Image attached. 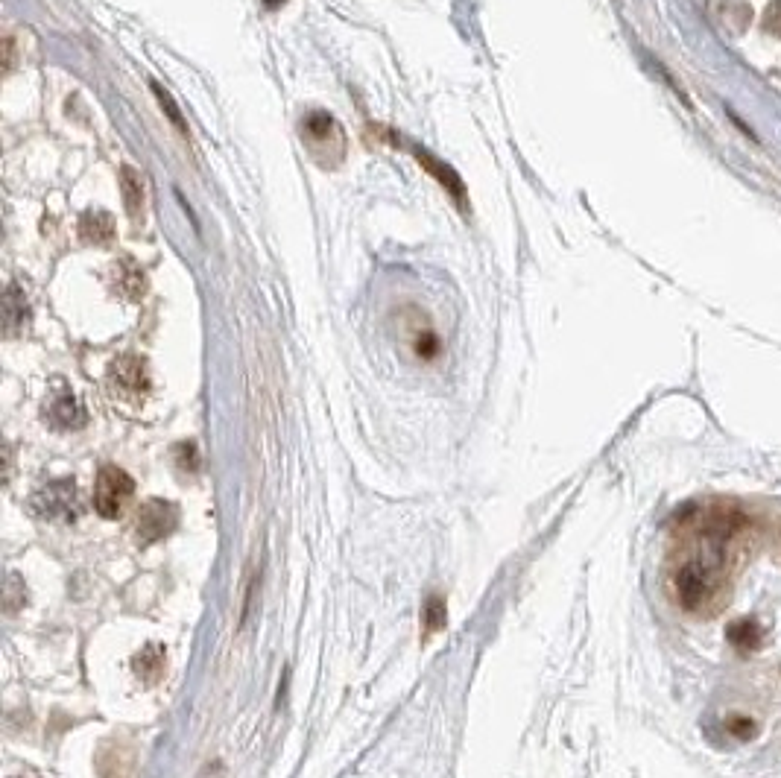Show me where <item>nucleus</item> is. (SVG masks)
I'll return each mask as SVG.
<instances>
[{
    "label": "nucleus",
    "mask_w": 781,
    "mask_h": 778,
    "mask_svg": "<svg viewBox=\"0 0 781 778\" xmlns=\"http://www.w3.org/2000/svg\"><path fill=\"white\" fill-rule=\"evenodd\" d=\"M755 518L732 501L691 504L676 521L667 585L676 606L714 618L732 597L735 574L752 550Z\"/></svg>",
    "instance_id": "1"
},
{
    "label": "nucleus",
    "mask_w": 781,
    "mask_h": 778,
    "mask_svg": "<svg viewBox=\"0 0 781 778\" xmlns=\"http://www.w3.org/2000/svg\"><path fill=\"white\" fill-rule=\"evenodd\" d=\"M302 144L322 167H337L346 158V147H349L343 126L328 112H311L302 117Z\"/></svg>",
    "instance_id": "2"
},
{
    "label": "nucleus",
    "mask_w": 781,
    "mask_h": 778,
    "mask_svg": "<svg viewBox=\"0 0 781 778\" xmlns=\"http://www.w3.org/2000/svg\"><path fill=\"white\" fill-rule=\"evenodd\" d=\"M135 495V480L118 466H103L94 483V509L100 518H118Z\"/></svg>",
    "instance_id": "3"
},
{
    "label": "nucleus",
    "mask_w": 781,
    "mask_h": 778,
    "mask_svg": "<svg viewBox=\"0 0 781 778\" xmlns=\"http://www.w3.org/2000/svg\"><path fill=\"white\" fill-rule=\"evenodd\" d=\"M33 509L44 521L71 524L79 518V492L74 480H53L33 495Z\"/></svg>",
    "instance_id": "4"
},
{
    "label": "nucleus",
    "mask_w": 781,
    "mask_h": 778,
    "mask_svg": "<svg viewBox=\"0 0 781 778\" xmlns=\"http://www.w3.org/2000/svg\"><path fill=\"white\" fill-rule=\"evenodd\" d=\"M176 518H179L176 506L161 501V498H153V501H147V504L138 509L135 533H138V539H141L144 545H153V542H158V539H164V536L173 533Z\"/></svg>",
    "instance_id": "5"
},
{
    "label": "nucleus",
    "mask_w": 781,
    "mask_h": 778,
    "mask_svg": "<svg viewBox=\"0 0 781 778\" xmlns=\"http://www.w3.org/2000/svg\"><path fill=\"white\" fill-rule=\"evenodd\" d=\"M401 334H404V343L413 349V354H416L419 360H436V354H439V337H436V331L430 328L425 313H419L416 308H410V311L404 313V316H401Z\"/></svg>",
    "instance_id": "6"
},
{
    "label": "nucleus",
    "mask_w": 781,
    "mask_h": 778,
    "mask_svg": "<svg viewBox=\"0 0 781 778\" xmlns=\"http://www.w3.org/2000/svg\"><path fill=\"white\" fill-rule=\"evenodd\" d=\"M112 384L123 395H144L150 387V375H147V363L135 354H123L112 363Z\"/></svg>",
    "instance_id": "7"
},
{
    "label": "nucleus",
    "mask_w": 781,
    "mask_h": 778,
    "mask_svg": "<svg viewBox=\"0 0 781 778\" xmlns=\"http://www.w3.org/2000/svg\"><path fill=\"white\" fill-rule=\"evenodd\" d=\"M115 287H118V293L123 299H141L144 296V290H147V275L144 270L135 264V261H129V258H123L118 267H115Z\"/></svg>",
    "instance_id": "8"
},
{
    "label": "nucleus",
    "mask_w": 781,
    "mask_h": 778,
    "mask_svg": "<svg viewBox=\"0 0 781 778\" xmlns=\"http://www.w3.org/2000/svg\"><path fill=\"white\" fill-rule=\"evenodd\" d=\"M120 191H123V205L129 217L138 223L144 217V179L132 167H120Z\"/></svg>",
    "instance_id": "9"
},
{
    "label": "nucleus",
    "mask_w": 781,
    "mask_h": 778,
    "mask_svg": "<svg viewBox=\"0 0 781 778\" xmlns=\"http://www.w3.org/2000/svg\"><path fill=\"white\" fill-rule=\"evenodd\" d=\"M729 644L738 650V653H755V650H761V644H764V632H761V626L755 623V618H741V621H735L729 626Z\"/></svg>",
    "instance_id": "10"
},
{
    "label": "nucleus",
    "mask_w": 781,
    "mask_h": 778,
    "mask_svg": "<svg viewBox=\"0 0 781 778\" xmlns=\"http://www.w3.org/2000/svg\"><path fill=\"white\" fill-rule=\"evenodd\" d=\"M50 422L62 430H77L85 425V410L74 395H62L50 404Z\"/></svg>",
    "instance_id": "11"
},
{
    "label": "nucleus",
    "mask_w": 781,
    "mask_h": 778,
    "mask_svg": "<svg viewBox=\"0 0 781 778\" xmlns=\"http://www.w3.org/2000/svg\"><path fill=\"white\" fill-rule=\"evenodd\" d=\"M79 232L88 243H106L115 234V220L106 211H88L79 223Z\"/></svg>",
    "instance_id": "12"
},
{
    "label": "nucleus",
    "mask_w": 781,
    "mask_h": 778,
    "mask_svg": "<svg viewBox=\"0 0 781 778\" xmlns=\"http://www.w3.org/2000/svg\"><path fill=\"white\" fill-rule=\"evenodd\" d=\"M3 319H6V331L15 334L27 325V299L18 287L6 290V302H3Z\"/></svg>",
    "instance_id": "13"
},
{
    "label": "nucleus",
    "mask_w": 781,
    "mask_h": 778,
    "mask_svg": "<svg viewBox=\"0 0 781 778\" xmlns=\"http://www.w3.org/2000/svg\"><path fill=\"white\" fill-rule=\"evenodd\" d=\"M422 623H425V635H433V632H439V629L445 626V600H442L439 594L428 597Z\"/></svg>",
    "instance_id": "14"
},
{
    "label": "nucleus",
    "mask_w": 781,
    "mask_h": 778,
    "mask_svg": "<svg viewBox=\"0 0 781 778\" xmlns=\"http://www.w3.org/2000/svg\"><path fill=\"white\" fill-rule=\"evenodd\" d=\"M726 729H729V735L738 740H749L758 735V726H755V720L752 717H746V714H732L729 720H726Z\"/></svg>",
    "instance_id": "15"
},
{
    "label": "nucleus",
    "mask_w": 781,
    "mask_h": 778,
    "mask_svg": "<svg viewBox=\"0 0 781 778\" xmlns=\"http://www.w3.org/2000/svg\"><path fill=\"white\" fill-rule=\"evenodd\" d=\"M153 91H156V97H158V103H161V109L167 112V117H170V123L179 129V132H185L188 135V123L182 120V112H179V106L173 103V97L161 88V85H153Z\"/></svg>",
    "instance_id": "16"
},
{
    "label": "nucleus",
    "mask_w": 781,
    "mask_h": 778,
    "mask_svg": "<svg viewBox=\"0 0 781 778\" xmlns=\"http://www.w3.org/2000/svg\"><path fill=\"white\" fill-rule=\"evenodd\" d=\"M764 27H767L773 36H779L781 39V0L767 6V12H764Z\"/></svg>",
    "instance_id": "17"
},
{
    "label": "nucleus",
    "mask_w": 781,
    "mask_h": 778,
    "mask_svg": "<svg viewBox=\"0 0 781 778\" xmlns=\"http://www.w3.org/2000/svg\"><path fill=\"white\" fill-rule=\"evenodd\" d=\"M264 3H267L270 9H275V6H278V3H284V0H264Z\"/></svg>",
    "instance_id": "18"
}]
</instances>
